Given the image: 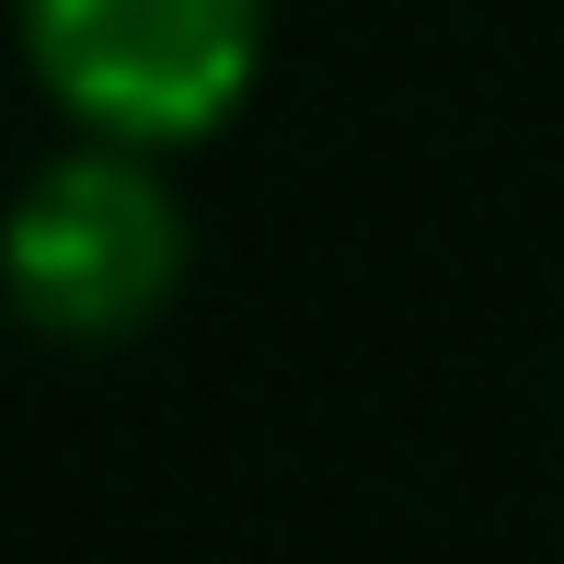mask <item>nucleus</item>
<instances>
[{"label": "nucleus", "instance_id": "f257e3e1", "mask_svg": "<svg viewBox=\"0 0 564 564\" xmlns=\"http://www.w3.org/2000/svg\"><path fill=\"white\" fill-rule=\"evenodd\" d=\"M0 289L58 346H116L162 323V300L185 289V208L150 173V150L127 139L58 150L0 219Z\"/></svg>", "mask_w": 564, "mask_h": 564}, {"label": "nucleus", "instance_id": "f03ea898", "mask_svg": "<svg viewBox=\"0 0 564 564\" xmlns=\"http://www.w3.org/2000/svg\"><path fill=\"white\" fill-rule=\"evenodd\" d=\"M35 82L127 150H173L253 93L265 0H23Z\"/></svg>", "mask_w": 564, "mask_h": 564}]
</instances>
